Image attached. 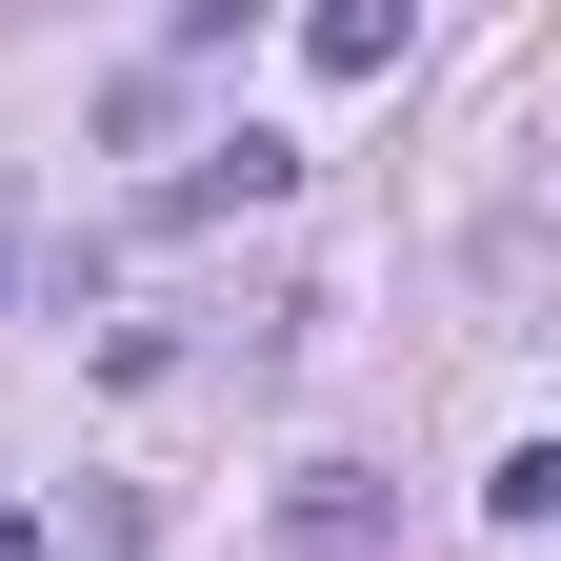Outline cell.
I'll return each mask as SVG.
<instances>
[{
    "label": "cell",
    "instance_id": "6da1fadb",
    "mask_svg": "<svg viewBox=\"0 0 561 561\" xmlns=\"http://www.w3.org/2000/svg\"><path fill=\"white\" fill-rule=\"evenodd\" d=\"M381 522H401L381 461H301L280 481V561H381Z\"/></svg>",
    "mask_w": 561,
    "mask_h": 561
},
{
    "label": "cell",
    "instance_id": "7a4b0ae2",
    "mask_svg": "<svg viewBox=\"0 0 561 561\" xmlns=\"http://www.w3.org/2000/svg\"><path fill=\"white\" fill-rule=\"evenodd\" d=\"M280 181H301V140H261V121H241V140H201V161L161 181V221H241V201H280Z\"/></svg>",
    "mask_w": 561,
    "mask_h": 561
},
{
    "label": "cell",
    "instance_id": "3957f363",
    "mask_svg": "<svg viewBox=\"0 0 561 561\" xmlns=\"http://www.w3.org/2000/svg\"><path fill=\"white\" fill-rule=\"evenodd\" d=\"M301 60H321V81H401V0H321Z\"/></svg>",
    "mask_w": 561,
    "mask_h": 561
},
{
    "label": "cell",
    "instance_id": "277c9868",
    "mask_svg": "<svg viewBox=\"0 0 561 561\" xmlns=\"http://www.w3.org/2000/svg\"><path fill=\"white\" fill-rule=\"evenodd\" d=\"M481 522H561V442H502V461H481Z\"/></svg>",
    "mask_w": 561,
    "mask_h": 561
},
{
    "label": "cell",
    "instance_id": "5b68a950",
    "mask_svg": "<svg viewBox=\"0 0 561 561\" xmlns=\"http://www.w3.org/2000/svg\"><path fill=\"white\" fill-rule=\"evenodd\" d=\"M0 561H60V541H41V522H21V502H0Z\"/></svg>",
    "mask_w": 561,
    "mask_h": 561
}]
</instances>
